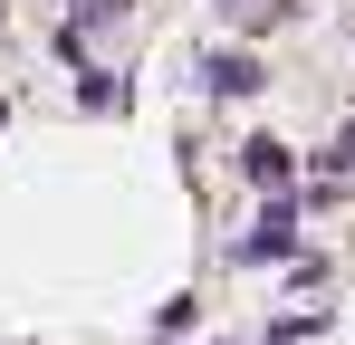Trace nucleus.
Segmentation results:
<instances>
[{
    "label": "nucleus",
    "mask_w": 355,
    "mask_h": 345,
    "mask_svg": "<svg viewBox=\"0 0 355 345\" xmlns=\"http://www.w3.org/2000/svg\"><path fill=\"white\" fill-rule=\"evenodd\" d=\"M240 172H250V182H269V192H288V172H297V154H288V144H279V134H250V144H240Z\"/></svg>",
    "instance_id": "f257e3e1"
},
{
    "label": "nucleus",
    "mask_w": 355,
    "mask_h": 345,
    "mask_svg": "<svg viewBox=\"0 0 355 345\" xmlns=\"http://www.w3.org/2000/svg\"><path fill=\"white\" fill-rule=\"evenodd\" d=\"M202 87H211V96H250V87H259V57H211Z\"/></svg>",
    "instance_id": "f03ea898"
},
{
    "label": "nucleus",
    "mask_w": 355,
    "mask_h": 345,
    "mask_svg": "<svg viewBox=\"0 0 355 345\" xmlns=\"http://www.w3.org/2000/svg\"><path fill=\"white\" fill-rule=\"evenodd\" d=\"M288 230H297V211H269V221L240 240V259H288Z\"/></svg>",
    "instance_id": "7ed1b4c3"
},
{
    "label": "nucleus",
    "mask_w": 355,
    "mask_h": 345,
    "mask_svg": "<svg viewBox=\"0 0 355 345\" xmlns=\"http://www.w3.org/2000/svg\"><path fill=\"white\" fill-rule=\"evenodd\" d=\"M240 19H279V10H288V0H231Z\"/></svg>",
    "instance_id": "20e7f679"
},
{
    "label": "nucleus",
    "mask_w": 355,
    "mask_h": 345,
    "mask_svg": "<svg viewBox=\"0 0 355 345\" xmlns=\"http://www.w3.org/2000/svg\"><path fill=\"white\" fill-rule=\"evenodd\" d=\"M327 163H336V172H355V125L336 134V154H327Z\"/></svg>",
    "instance_id": "39448f33"
}]
</instances>
